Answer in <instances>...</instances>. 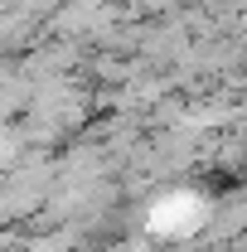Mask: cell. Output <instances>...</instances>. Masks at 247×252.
<instances>
[{"instance_id": "6da1fadb", "label": "cell", "mask_w": 247, "mask_h": 252, "mask_svg": "<svg viewBox=\"0 0 247 252\" xmlns=\"http://www.w3.org/2000/svg\"><path fill=\"white\" fill-rule=\"evenodd\" d=\"M204 214H209V204L194 189H170V194H160L151 204L146 223H151L155 233H165V238H185V233H194L204 223Z\"/></svg>"}]
</instances>
